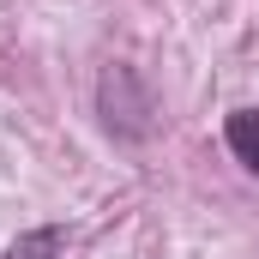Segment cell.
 <instances>
[{
	"label": "cell",
	"instance_id": "cell-1",
	"mask_svg": "<svg viewBox=\"0 0 259 259\" xmlns=\"http://www.w3.org/2000/svg\"><path fill=\"white\" fill-rule=\"evenodd\" d=\"M97 115H103V127L115 133L121 145H145L157 133V97H151V84L127 61H115V66H103V78H97Z\"/></svg>",
	"mask_w": 259,
	"mask_h": 259
},
{
	"label": "cell",
	"instance_id": "cell-2",
	"mask_svg": "<svg viewBox=\"0 0 259 259\" xmlns=\"http://www.w3.org/2000/svg\"><path fill=\"white\" fill-rule=\"evenodd\" d=\"M223 145H229V157H235L247 175H259V109H235V115L223 121Z\"/></svg>",
	"mask_w": 259,
	"mask_h": 259
},
{
	"label": "cell",
	"instance_id": "cell-3",
	"mask_svg": "<svg viewBox=\"0 0 259 259\" xmlns=\"http://www.w3.org/2000/svg\"><path fill=\"white\" fill-rule=\"evenodd\" d=\"M66 241H72L66 223H36V229H24V235L6 247V259H61Z\"/></svg>",
	"mask_w": 259,
	"mask_h": 259
}]
</instances>
